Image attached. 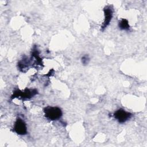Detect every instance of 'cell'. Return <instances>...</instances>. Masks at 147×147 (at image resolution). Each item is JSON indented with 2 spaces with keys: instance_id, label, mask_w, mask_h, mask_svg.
<instances>
[{
  "instance_id": "obj_4",
  "label": "cell",
  "mask_w": 147,
  "mask_h": 147,
  "mask_svg": "<svg viewBox=\"0 0 147 147\" xmlns=\"http://www.w3.org/2000/svg\"><path fill=\"white\" fill-rule=\"evenodd\" d=\"M14 131L19 135H25L27 133V127L25 122L21 118L17 119L13 127Z\"/></svg>"
},
{
  "instance_id": "obj_6",
  "label": "cell",
  "mask_w": 147,
  "mask_h": 147,
  "mask_svg": "<svg viewBox=\"0 0 147 147\" xmlns=\"http://www.w3.org/2000/svg\"><path fill=\"white\" fill-rule=\"evenodd\" d=\"M119 27L122 30H128L130 28V26L129 25L128 21L126 19H122L119 22Z\"/></svg>"
},
{
  "instance_id": "obj_3",
  "label": "cell",
  "mask_w": 147,
  "mask_h": 147,
  "mask_svg": "<svg viewBox=\"0 0 147 147\" xmlns=\"http://www.w3.org/2000/svg\"><path fill=\"white\" fill-rule=\"evenodd\" d=\"M113 116L119 123H122L129 120L131 117L132 114L122 109H120L114 113Z\"/></svg>"
},
{
  "instance_id": "obj_5",
  "label": "cell",
  "mask_w": 147,
  "mask_h": 147,
  "mask_svg": "<svg viewBox=\"0 0 147 147\" xmlns=\"http://www.w3.org/2000/svg\"><path fill=\"white\" fill-rule=\"evenodd\" d=\"M104 15H105V20L102 25V29H105L110 24L111 20L113 17V9L110 6H106L104 9Z\"/></svg>"
},
{
  "instance_id": "obj_1",
  "label": "cell",
  "mask_w": 147,
  "mask_h": 147,
  "mask_svg": "<svg viewBox=\"0 0 147 147\" xmlns=\"http://www.w3.org/2000/svg\"><path fill=\"white\" fill-rule=\"evenodd\" d=\"M45 117L51 121L57 120L62 116L61 109L57 107L48 106L44 109Z\"/></svg>"
},
{
  "instance_id": "obj_2",
  "label": "cell",
  "mask_w": 147,
  "mask_h": 147,
  "mask_svg": "<svg viewBox=\"0 0 147 147\" xmlns=\"http://www.w3.org/2000/svg\"><path fill=\"white\" fill-rule=\"evenodd\" d=\"M36 94H37V90L36 89L26 88L23 91L17 90L14 92L11 98H21L22 99H29L33 97Z\"/></svg>"
},
{
  "instance_id": "obj_7",
  "label": "cell",
  "mask_w": 147,
  "mask_h": 147,
  "mask_svg": "<svg viewBox=\"0 0 147 147\" xmlns=\"http://www.w3.org/2000/svg\"><path fill=\"white\" fill-rule=\"evenodd\" d=\"M81 61H82V63L83 65H87L89 63V61H90V57H89L88 55H84V56H83L82 59H81Z\"/></svg>"
}]
</instances>
